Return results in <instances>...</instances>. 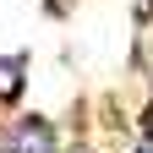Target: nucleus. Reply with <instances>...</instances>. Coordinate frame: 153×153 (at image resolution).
I'll return each instance as SVG.
<instances>
[{
    "label": "nucleus",
    "mask_w": 153,
    "mask_h": 153,
    "mask_svg": "<svg viewBox=\"0 0 153 153\" xmlns=\"http://www.w3.org/2000/svg\"><path fill=\"white\" fill-rule=\"evenodd\" d=\"M6 148L11 153H55V126L44 120V115H33V120H22L6 137Z\"/></svg>",
    "instance_id": "nucleus-1"
},
{
    "label": "nucleus",
    "mask_w": 153,
    "mask_h": 153,
    "mask_svg": "<svg viewBox=\"0 0 153 153\" xmlns=\"http://www.w3.org/2000/svg\"><path fill=\"white\" fill-rule=\"evenodd\" d=\"M22 99V60H6L0 55V104Z\"/></svg>",
    "instance_id": "nucleus-2"
},
{
    "label": "nucleus",
    "mask_w": 153,
    "mask_h": 153,
    "mask_svg": "<svg viewBox=\"0 0 153 153\" xmlns=\"http://www.w3.org/2000/svg\"><path fill=\"white\" fill-rule=\"evenodd\" d=\"M142 153H148V148H142Z\"/></svg>",
    "instance_id": "nucleus-3"
}]
</instances>
